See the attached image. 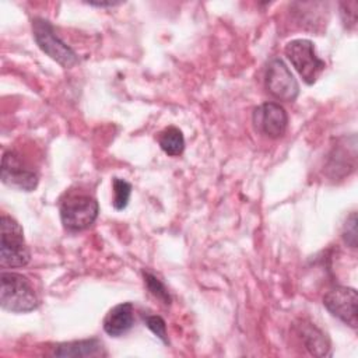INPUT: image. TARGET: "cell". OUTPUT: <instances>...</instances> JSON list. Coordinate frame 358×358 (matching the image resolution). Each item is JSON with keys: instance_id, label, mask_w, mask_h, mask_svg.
<instances>
[{"instance_id": "1", "label": "cell", "mask_w": 358, "mask_h": 358, "mask_svg": "<svg viewBox=\"0 0 358 358\" xmlns=\"http://www.w3.org/2000/svg\"><path fill=\"white\" fill-rule=\"evenodd\" d=\"M0 303L8 312L25 313L38 308L39 299L29 280L18 273L1 271Z\"/></svg>"}, {"instance_id": "2", "label": "cell", "mask_w": 358, "mask_h": 358, "mask_svg": "<svg viewBox=\"0 0 358 358\" xmlns=\"http://www.w3.org/2000/svg\"><path fill=\"white\" fill-rule=\"evenodd\" d=\"M31 253L24 239L21 225L10 215L0 218V264L4 268L24 267L29 263Z\"/></svg>"}, {"instance_id": "3", "label": "cell", "mask_w": 358, "mask_h": 358, "mask_svg": "<svg viewBox=\"0 0 358 358\" xmlns=\"http://www.w3.org/2000/svg\"><path fill=\"white\" fill-rule=\"evenodd\" d=\"M98 201L85 193L73 192L60 203V220L67 231L90 228L98 217Z\"/></svg>"}, {"instance_id": "4", "label": "cell", "mask_w": 358, "mask_h": 358, "mask_svg": "<svg viewBox=\"0 0 358 358\" xmlns=\"http://www.w3.org/2000/svg\"><path fill=\"white\" fill-rule=\"evenodd\" d=\"M284 52L308 85H312L326 67L324 62L316 55L313 42L309 39H294L285 45Z\"/></svg>"}, {"instance_id": "5", "label": "cell", "mask_w": 358, "mask_h": 358, "mask_svg": "<svg viewBox=\"0 0 358 358\" xmlns=\"http://www.w3.org/2000/svg\"><path fill=\"white\" fill-rule=\"evenodd\" d=\"M32 32L38 46L50 59H53L63 67H71L78 63V56L76 55V52L56 35L53 25L48 20L34 18Z\"/></svg>"}, {"instance_id": "6", "label": "cell", "mask_w": 358, "mask_h": 358, "mask_svg": "<svg viewBox=\"0 0 358 358\" xmlns=\"http://www.w3.org/2000/svg\"><path fill=\"white\" fill-rule=\"evenodd\" d=\"M264 84L267 91L278 101L291 102L299 94V85L287 64L275 57L270 60L266 70Z\"/></svg>"}, {"instance_id": "7", "label": "cell", "mask_w": 358, "mask_h": 358, "mask_svg": "<svg viewBox=\"0 0 358 358\" xmlns=\"http://www.w3.org/2000/svg\"><path fill=\"white\" fill-rule=\"evenodd\" d=\"M357 303L358 296L357 291L350 287H341L337 285L326 292L323 296V305L324 308L337 319H340L343 323L357 327L358 319H357Z\"/></svg>"}, {"instance_id": "8", "label": "cell", "mask_w": 358, "mask_h": 358, "mask_svg": "<svg viewBox=\"0 0 358 358\" xmlns=\"http://www.w3.org/2000/svg\"><path fill=\"white\" fill-rule=\"evenodd\" d=\"M253 126L266 137L278 138L285 134L288 127V115L277 102H266L253 110Z\"/></svg>"}, {"instance_id": "9", "label": "cell", "mask_w": 358, "mask_h": 358, "mask_svg": "<svg viewBox=\"0 0 358 358\" xmlns=\"http://www.w3.org/2000/svg\"><path fill=\"white\" fill-rule=\"evenodd\" d=\"M1 180L10 187L31 192L38 186L39 179L38 173L28 168L15 152L7 151L1 159Z\"/></svg>"}, {"instance_id": "10", "label": "cell", "mask_w": 358, "mask_h": 358, "mask_svg": "<svg viewBox=\"0 0 358 358\" xmlns=\"http://www.w3.org/2000/svg\"><path fill=\"white\" fill-rule=\"evenodd\" d=\"M134 322L133 305L130 302H123L113 306L103 317V330L112 337H120L127 333Z\"/></svg>"}, {"instance_id": "11", "label": "cell", "mask_w": 358, "mask_h": 358, "mask_svg": "<svg viewBox=\"0 0 358 358\" xmlns=\"http://www.w3.org/2000/svg\"><path fill=\"white\" fill-rule=\"evenodd\" d=\"M53 355L56 357H99L105 355L102 343L98 338L90 340H80V341H70L59 344Z\"/></svg>"}, {"instance_id": "12", "label": "cell", "mask_w": 358, "mask_h": 358, "mask_svg": "<svg viewBox=\"0 0 358 358\" xmlns=\"http://www.w3.org/2000/svg\"><path fill=\"white\" fill-rule=\"evenodd\" d=\"M299 331H301V338H302L305 347L309 350V352L312 355L323 357V355L330 354L329 352L330 343H329L327 337L323 334V331H320L316 326L306 323L299 327Z\"/></svg>"}, {"instance_id": "13", "label": "cell", "mask_w": 358, "mask_h": 358, "mask_svg": "<svg viewBox=\"0 0 358 358\" xmlns=\"http://www.w3.org/2000/svg\"><path fill=\"white\" fill-rule=\"evenodd\" d=\"M158 144L165 154L176 157L185 150V137L178 127L169 126L158 134Z\"/></svg>"}, {"instance_id": "14", "label": "cell", "mask_w": 358, "mask_h": 358, "mask_svg": "<svg viewBox=\"0 0 358 358\" xmlns=\"http://www.w3.org/2000/svg\"><path fill=\"white\" fill-rule=\"evenodd\" d=\"M112 186H113V207L115 210H123L127 207L129 200H130V194H131V185L120 178H113L112 180Z\"/></svg>"}, {"instance_id": "15", "label": "cell", "mask_w": 358, "mask_h": 358, "mask_svg": "<svg viewBox=\"0 0 358 358\" xmlns=\"http://www.w3.org/2000/svg\"><path fill=\"white\" fill-rule=\"evenodd\" d=\"M143 277H144V282H145V287L147 289L158 299L161 301L162 303L165 305H169L172 298L166 289V287L164 285V282L157 277L154 275L150 271H143Z\"/></svg>"}, {"instance_id": "16", "label": "cell", "mask_w": 358, "mask_h": 358, "mask_svg": "<svg viewBox=\"0 0 358 358\" xmlns=\"http://www.w3.org/2000/svg\"><path fill=\"white\" fill-rule=\"evenodd\" d=\"M144 323L164 344L169 343L168 334H166V324H165V320L161 316L147 315V316H144Z\"/></svg>"}, {"instance_id": "17", "label": "cell", "mask_w": 358, "mask_h": 358, "mask_svg": "<svg viewBox=\"0 0 358 358\" xmlns=\"http://www.w3.org/2000/svg\"><path fill=\"white\" fill-rule=\"evenodd\" d=\"M343 238L351 248H357V214L351 213L343 228Z\"/></svg>"}, {"instance_id": "18", "label": "cell", "mask_w": 358, "mask_h": 358, "mask_svg": "<svg viewBox=\"0 0 358 358\" xmlns=\"http://www.w3.org/2000/svg\"><path fill=\"white\" fill-rule=\"evenodd\" d=\"M91 6H98V7H105V6H116L119 3H113V1H108V3H102V1H90Z\"/></svg>"}]
</instances>
